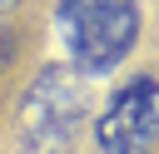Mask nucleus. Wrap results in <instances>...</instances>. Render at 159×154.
Returning a JSON list of instances; mask_svg holds the SVG:
<instances>
[{"label":"nucleus","instance_id":"nucleus-1","mask_svg":"<svg viewBox=\"0 0 159 154\" xmlns=\"http://www.w3.org/2000/svg\"><path fill=\"white\" fill-rule=\"evenodd\" d=\"M55 25L75 75H109L139 40V0H60Z\"/></svg>","mask_w":159,"mask_h":154},{"label":"nucleus","instance_id":"nucleus-4","mask_svg":"<svg viewBox=\"0 0 159 154\" xmlns=\"http://www.w3.org/2000/svg\"><path fill=\"white\" fill-rule=\"evenodd\" d=\"M10 5H20V0H0V10H10Z\"/></svg>","mask_w":159,"mask_h":154},{"label":"nucleus","instance_id":"nucleus-2","mask_svg":"<svg viewBox=\"0 0 159 154\" xmlns=\"http://www.w3.org/2000/svg\"><path fill=\"white\" fill-rule=\"evenodd\" d=\"M159 144V75H129L94 114L99 154H149Z\"/></svg>","mask_w":159,"mask_h":154},{"label":"nucleus","instance_id":"nucleus-3","mask_svg":"<svg viewBox=\"0 0 159 154\" xmlns=\"http://www.w3.org/2000/svg\"><path fill=\"white\" fill-rule=\"evenodd\" d=\"M84 114V84L75 70H40V79L20 99V134L30 149H65L80 134Z\"/></svg>","mask_w":159,"mask_h":154}]
</instances>
